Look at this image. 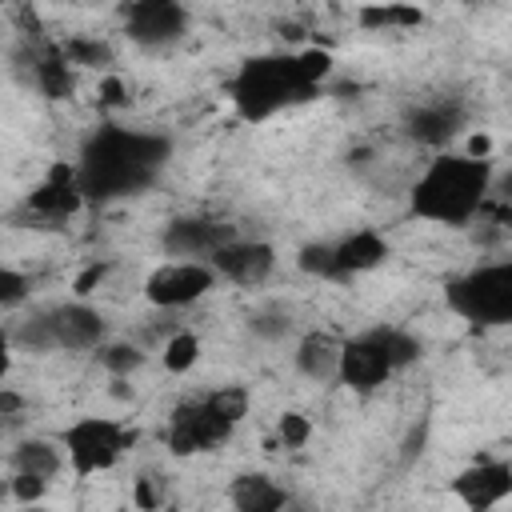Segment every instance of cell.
<instances>
[{"instance_id":"obj_1","label":"cell","mask_w":512,"mask_h":512,"mask_svg":"<svg viewBox=\"0 0 512 512\" xmlns=\"http://www.w3.org/2000/svg\"><path fill=\"white\" fill-rule=\"evenodd\" d=\"M172 156V140L148 128H128V124H100L84 136L80 156H76V184L84 200L112 204L148 192L164 164Z\"/></svg>"},{"instance_id":"obj_2","label":"cell","mask_w":512,"mask_h":512,"mask_svg":"<svg viewBox=\"0 0 512 512\" xmlns=\"http://www.w3.org/2000/svg\"><path fill=\"white\" fill-rule=\"evenodd\" d=\"M328 76H332V52L324 48L260 52L240 60V68L228 76V100L248 124H260L296 104L316 100Z\"/></svg>"},{"instance_id":"obj_3","label":"cell","mask_w":512,"mask_h":512,"mask_svg":"<svg viewBox=\"0 0 512 512\" xmlns=\"http://www.w3.org/2000/svg\"><path fill=\"white\" fill-rule=\"evenodd\" d=\"M492 196V160H472L464 152H436L408 192V212L440 228H468L484 216Z\"/></svg>"},{"instance_id":"obj_4","label":"cell","mask_w":512,"mask_h":512,"mask_svg":"<svg viewBox=\"0 0 512 512\" xmlns=\"http://www.w3.org/2000/svg\"><path fill=\"white\" fill-rule=\"evenodd\" d=\"M248 408H252V396H248L244 384H220V388H208L200 396H188L168 412L164 448L172 456L216 452L236 436Z\"/></svg>"},{"instance_id":"obj_5","label":"cell","mask_w":512,"mask_h":512,"mask_svg":"<svg viewBox=\"0 0 512 512\" xmlns=\"http://www.w3.org/2000/svg\"><path fill=\"white\" fill-rule=\"evenodd\" d=\"M424 356V340L400 324H376L348 340H340V368L336 380L360 396L384 388L392 376L412 368Z\"/></svg>"},{"instance_id":"obj_6","label":"cell","mask_w":512,"mask_h":512,"mask_svg":"<svg viewBox=\"0 0 512 512\" xmlns=\"http://www.w3.org/2000/svg\"><path fill=\"white\" fill-rule=\"evenodd\" d=\"M108 340V320L88 300H60L36 308L16 332L12 344L24 352H96Z\"/></svg>"},{"instance_id":"obj_7","label":"cell","mask_w":512,"mask_h":512,"mask_svg":"<svg viewBox=\"0 0 512 512\" xmlns=\"http://www.w3.org/2000/svg\"><path fill=\"white\" fill-rule=\"evenodd\" d=\"M60 452H64V468L76 476V480H88V476H100V472H112L136 444V432L116 420V416H76L60 428Z\"/></svg>"},{"instance_id":"obj_8","label":"cell","mask_w":512,"mask_h":512,"mask_svg":"<svg viewBox=\"0 0 512 512\" xmlns=\"http://www.w3.org/2000/svg\"><path fill=\"white\" fill-rule=\"evenodd\" d=\"M444 304L472 328L512 324V260L476 264L444 284Z\"/></svg>"},{"instance_id":"obj_9","label":"cell","mask_w":512,"mask_h":512,"mask_svg":"<svg viewBox=\"0 0 512 512\" xmlns=\"http://www.w3.org/2000/svg\"><path fill=\"white\" fill-rule=\"evenodd\" d=\"M124 36L144 52H168L188 36L192 12L176 0H132L120 8Z\"/></svg>"},{"instance_id":"obj_10","label":"cell","mask_w":512,"mask_h":512,"mask_svg":"<svg viewBox=\"0 0 512 512\" xmlns=\"http://www.w3.org/2000/svg\"><path fill=\"white\" fill-rule=\"evenodd\" d=\"M216 288V272L204 260H164L144 276V300L160 312H180Z\"/></svg>"},{"instance_id":"obj_11","label":"cell","mask_w":512,"mask_h":512,"mask_svg":"<svg viewBox=\"0 0 512 512\" xmlns=\"http://www.w3.org/2000/svg\"><path fill=\"white\" fill-rule=\"evenodd\" d=\"M448 492L464 512H496L512 496V464L504 456L476 460L448 480Z\"/></svg>"},{"instance_id":"obj_12","label":"cell","mask_w":512,"mask_h":512,"mask_svg":"<svg viewBox=\"0 0 512 512\" xmlns=\"http://www.w3.org/2000/svg\"><path fill=\"white\" fill-rule=\"evenodd\" d=\"M228 240H236V228L216 216H176L160 232V248L168 260H212Z\"/></svg>"},{"instance_id":"obj_13","label":"cell","mask_w":512,"mask_h":512,"mask_svg":"<svg viewBox=\"0 0 512 512\" xmlns=\"http://www.w3.org/2000/svg\"><path fill=\"white\" fill-rule=\"evenodd\" d=\"M208 264H212L216 280H228L236 288H260L276 272V248L268 240H244V236H236Z\"/></svg>"},{"instance_id":"obj_14","label":"cell","mask_w":512,"mask_h":512,"mask_svg":"<svg viewBox=\"0 0 512 512\" xmlns=\"http://www.w3.org/2000/svg\"><path fill=\"white\" fill-rule=\"evenodd\" d=\"M464 124H468V104H464L460 96L420 100V104L408 108V116H404L408 140H416V144H424V148H444L452 136H460Z\"/></svg>"},{"instance_id":"obj_15","label":"cell","mask_w":512,"mask_h":512,"mask_svg":"<svg viewBox=\"0 0 512 512\" xmlns=\"http://www.w3.org/2000/svg\"><path fill=\"white\" fill-rule=\"evenodd\" d=\"M392 256V244L376 228H356L340 240H328V280H352L380 268Z\"/></svg>"},{"instance_id":"obj_16","label":"cell","mask_w":512,"mask_h":512,"mask_svg":"<svg viewBox=\"0 0 512 512\" xmlns=\"http://www.w3.org/2000/svg\"><path fill=\"white\" fill-rule=\"evenodd\" d=\"M84 192L76 184V168L72 164H56L24 200V208L36 216V220H48V224H60L68 216H76L84 208Z\"/></svg>"},{"instance_id":"obj_17","label":"cell","mask_w":512,"mask_h":512,"mask_svg":"<svg viewBox=\"0 0 512 512\" xmlns=\"http://www.w3.org/2000/svg\"><path fill=\"white\" fill-rule=\"evenodd\" d=\"M292 364L304 380H316V384H328L336 380V368H340V336L328 332V328H312L296 340L292 348Z\"/></svg>"},{"instance_id":"obj_18","label":"cell","mask_w":512,"mask_h":512,"mask_svg":"<svg viewBox=\"0 0 512 512\" xmlns=\"http://www.w3.org/2000/svg\"><path fill=\"white\" fill-rule=\"evenodd\" d=\"M228 504L232 512H284L288 488L268 472H240L228 484Z\"/></svg>"},{"instance_id":"obj_19","label":"cell","mask_w":512,"mask_h":512,"mask_svg":"<svg viewBox=\"0 0 512 512\" xmlns=\"http://www.w3.org/2000/svg\"><path fill=\"white\" fill-rule=\"evenodd\" d=\"M28 64H32V84H36L40 96L68 100L76 92V76H72V64L64 60L60 44H36L32 56H28Z\"/></svg>"},{"instance_id":"obj_20","label":"cell","mask_w":512,"mask_h":512,"mask_svg":"<svg viewBox=\"0 0 512 512\" xmlns=\"http://www.w3.org/2000/svg\"><path fill=\"white\" fill-rule=\"evenodd\" d=\"M12 472L20 476H36V480H56L64 472V452H60V440H48V436H24L12 456H8Z\"/></svg>"},{"instance_id":"obj_21","label":"cell","mask_w":512,"mask_h":512,"mask_svg":"<svg viewBox=\"0 0 512 512\" xmlns=\"http://www.w3.org/2000/svg\"><path fill=\"white\" fill-rule=\"evenodd\" d=\"M200 352H204L200 336H196L192 328H180V332H172V336L164 340V348H160V364H164V372L184 376V372H192V368L200 364Z\"/></svg>"},{"instance_id":"obj_22","label":"cell","mask_w":512,"mask_h":512,"mask_svg":"<svg viewBox=\"0 0 512 512\" xmlns=\"http://www.w3.org/2000/svg\"><path fill=\"white\" fill-rule=\"evenodd\" d=\"M92 356H96V364H100L112 380H128L132 372L144 368V352H140L136 344H128V340H104Z\"/></svg>"},{"instance_id":"obj_23","label":"cell","mask_w":512,"mask_h":512,"mask_svg":"<svg viewBox=\"0 0 512 512\" xmlns=\"http://www.w3.org/2000/svg\"><path fill=\"white\" fill-rule=\"evenodd\" d=\"M60 52H64V60L72 64V72H76V68H108V64H112V48H108L100 36H68V40L60 44Z\"/></svg>"},{"instance_id":"obj_24","label":"cell","mask_w":512,"mask_h":512,"mask_svg":"<svg viewBox=\"0 0 512 512\" xmlns=\"http://www.w3.org/2000/svg\"><path fill=\"white\" fill-rule=\"evenodd\" d=\"M424 20L420 8H404V4H384V8H360V24L380 32V28H416Z\"/></svg>"},{"instance_id":"obj_25","label":"cell","mask_w":512,"mask_h":512,"mask_svg":"<svg viewBox=\"0 0 512 512\" xmlns=\"http://www.w3.org/2000/svg\"><path fill=\"white\" fill-rule=\"evenodd\" d=\"M28 292H32V280H28L20 268H12V264L0 260V308H16V304H24Z\"/></svg>"},{"instance_id":"obj_26","label":"cell","mask_w":512,"mask_h":512,"mask_svg":"<svg viewBox=\"0 0 512 512\" xmlns=\"http://www.w3.org/2000/svg\"><path fill=\"white\" fill-rule=\"evenodd\" d=\"M276 440H280L284 448H304V444L312 440V420H308L304 412H284V416L276 420Z\"/></svg>"},{"instance_id":"obj_27","label":"cell","mask_w":512,"mask_h":512,"mask_svg":"<svg viewBox=\"0 0 512 512\" xmlns=\"http://www.w3.org/2000/svg\"><path fill=\"white\" fill-rule=\"evenodd\" d=\"M248 332L256 336V340H284L288 332H292V320H288V312H256L252 320H248Z\"/></svg>"},{"instance_id":"obj_28","label":"cell","mask_w":512,"mask_h":512,"mask_svg":"<svg viewBox=\"0 0 512 512\" xmlns=\"http://www.w3.org/2000/svg\"><path fill=\"white\" fill-rule=\"evenodd\" d=\"M44 492H48V480L20 476V472H12V480H8V496L16 500V508H24V504H40Z\"/></svg>"},{"instance_id":"obj_29","label":"cell","mask_w":512,"mask_h":512,"mask_svg":"<svg viewBox=\"0 0 512 512\" xmlns=\"http://www.w3.org/2000/svg\"><path fill=\"white\" fill-rule=\"evenodd\" d=\"M132 504H136V512H160V492H156V484L148 476H140L132 484Z\"/></svg>"},{"instance_id":"obj_30","label":"cell","mask_w":512,"mask_h":512,"mask_svg":"<svg viewBox=\"0 0 512 512\" xmlns=\"http://www.w3.org/2000/svg\"><path fill=\"white\" fill-rule=\"evenodd\" d=\"M124 92H128V88H124L120 76H104V80H100V104H104V108H124V104H128Z\"/></svg>"},{"instance_id":"obj_31","label":"cell","mask_w":512,"mask_h":512,"mask_svg":"<svg viewBox=\"0 0 512 512\" xmlns=\"http://www.w3.org/2000/svg\"><path fill=\"white\" fill-rule=\"evenodd\" d=\"M104 272H108V264H92V268H84V272L76 276V300H84V296L104 280Z\"/></svg>"},{"instance_id":"obj_32","label":"cell","mask_w":512,"mask_h":512,"mask_svg":"<svg viewBox=\"0 0 512 512\" xmlns=\"http://www.w3.org/2000/svg\"><path fill=\"white\" fill-rule=\"evenodd\" d=\"M464 156H472V160H492V136H488V132H472Z\"/></svg>"},{"instance_id":"obj_33","label":"cell","mask_w":512,"mask_h":512,"mask_svg":"<svg viewBox=\"0 0 512 512\" xmlns=\"http://www.w3.org/2000/svg\"><path fill=\"white\" fill-rule=\"evenodd\" d=\"M12 352H16L12 332H8V328H0V388H4V380H8V372H12Z\"/></svg>"},{"instance_id":"obj_34","label":"cell","mask_w":512,"mask_h":512,"mask_svg":"<svg viewBox=\"0 0 512 512\" xmlns=\"http://www.w3.org/2000/svg\"><path fill=\"white\" fill-rule=\"evenodd\" d=\"M16 512H52V508H44V504H24V508H16Z\"/></svg>"}]
</instances>
